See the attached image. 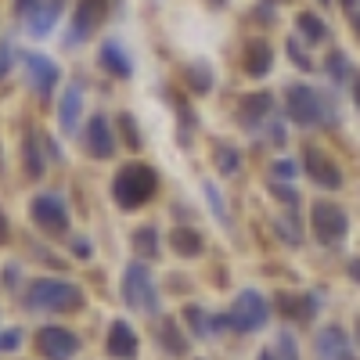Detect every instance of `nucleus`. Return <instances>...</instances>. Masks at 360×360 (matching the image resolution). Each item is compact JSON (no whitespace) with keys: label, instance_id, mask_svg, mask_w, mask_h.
<instances>
[{"label":"nucleus","instance_id":"1","mask_svg":"<svg viewBox=\"0 0 360 360\" xmlns=\"http://www.w3.org/2000/svg\"><path fill=\"white\" fill-rule=\"evenodd\" d=\"M285 108H288V115L295 119V123H303V127H317V123L335 119L332 101H328L321 90L307 86V83H292L285 90Z\"/></svg>","mask_w":360,"mask_h":360},{"label":"nucleus","instance_id":"2","mask_svg":"<svg viewBox=\"0 0 360 360\" xmlns=\"http://www.w3.org/2000/svg\"><path fill=\"white\" fill-rule=\"evenodd\" d=\"M155 188H159L155 169H148L144 162H130V166L119 169L115 184H112V195H115V202L123 209H137V205H144L148 198L155 195Z\"/></svg>","mask_w":360,"mask_h":360},{"label":"nucleus","instance_id":"3","mask_svg":"<svg viewBox=\"0 0 360 360\" xmlns=\"http://www.w3.org/2000/svg\"><path fill=\"white\" fill-rule=\"evenodd\" d=\"M25 303L33 310H47V314H69V310H76L83 303V292L76 285H65V281L40 278V281L29 285Z\"/></svg>","mask_w":360,"mask_h":360},{"label":"nucleus","instance_id":"4","mask_svg":"<svg viewBox=\"0 0 360 360\" xmlns=\"http://www.w3.org/2000/svg\"><path fill=\"white\" fill-rule=\"evenodd\" d=\"M266 317H270V307L263 303V295L259 292H242L238 303H234V310L227 317H217V324L220 328L231 324V328H238V332H256V328L266 324Z\"/></svg>","mask_w":360,"mask_h":360},{"label":"nucleus","instance_id":"5","mask_svg":"<svg viewBox=\"0 0 360 360\" xmlns=\"http://www.w3.org/2000/svg\"><path fill=\"white\" fill-rule=\"evenodd\" d=\"M310 224H314V234H317L321 245H339L342 238H346V231H349L346 213H342L339 205H332V202H317Z\"/></svg>","mask_w":360,"mask_h":360},{"label":"nucleus","instance_id":"6","mask_svg":"<svg viewBox=\"0 0 360 360\" xmlns=\"http://www.w3.org/2000/svg\"><path fill=\"white\" fill-rule=\"evenodd\" d=\"M105 11H108V0H76V11H72V25H69L65 44L79 47L86 37H94V29L101 25Z\"/></svg>","mask_w":360,"mask_h":360},{"label":"nucleus","instance_id":"7","mask_svg":"<svg viewBox=\"0 0 360 360\" xmlns=\"http://www.w3.org/2000/svg\"><path fill=\"white\" fill-rule=\"evenodd\" d=\"M123 295H127V303L134 310H144V314H152L155 310V288H152V274L134 263L127 266V274H123Z\"/></svg>","mask_w":360,"mask_h":360},{"label":"nucleus","instance_id":"8","mask_svg":"<svg viewBox=\"0 0 360 360\" xmlns=\"http://www.w3.org/2000/svg\"><path fill=\"white\" fill-rule=\"evenodd\" d=\"M65 202L58 198V195H40V198H33V220L44 227V231H51V234H58V231H65Z\"/></svg>","mask_w":360,"mask_h":360},{"label":"nucleus","instance_id":"9","mask_svg":"<svg viewBox=\"0 0 360 360\" xmlns=\"http://www.w3.org/2000/svg\"><path fill=\"white\" fill-rule=\"evenodd\" d=\"M40 349L47 360H69L79 349V339L69 332V328H44L40 332Z\"/></svg>","mask_w":360,"mask_h":360},{"label":"nucleus","instance_id":"10","mask_svg":"<svg viewBox=\"0 0 360 360\" xmlns=\"http://www.w3.org/2000/svg\"><path fill=\"white\" fill-rule=\"evenodd\" d=\"M303 169L317 180L321 188H339L342 184V173H339V166L328 159L324 152H317V148H307L303 152Z\"/></svg>","mask_w":360,"mask_h":360},{"label":"nucleus","instance_id":"11","mask_svg":"<svg viewBox=\"0 0 360 360\" xmlns=\"http://www.w3.org/2000/svg\"><path fill=\"white\" fill-rule=\"evenodd\" d=\"M25 69H29V83H33L37 94H51L54 83H58V65L44 54H25Z\"/></svg>","mask_w":360,"mask_h":360},{"label":"nucleus","instance_id":"12","mask_svg":"<svg viewBox=\"0 0 360 360\" xmlns=\"http://www.w3.org/2000/svg\"><path fill=\"white\" fill-rule=\"evenodd\" d=\"M86 152L98 155V159H108L115 152V137H112V127L105 115H94L86 123Z\"/></svg>","mask_w":360,"mask_h":360},{"label":"nucleus","instance_id":"13","mask_svg":"<svg viewBox=\"0 0 360 360\" xmlns=\"http://www.w3.org/2000/svg\"><path fill=\"white\" fill-rule=\"evenodd\" d=\"M317 360H349V342L342 328H324L317 335Z\"/></svg>","mask_w":360,"mask_h":360},{"label":"nucleus","instance_id":"14","mask_svg":"<svg viewBox=\"0 0 360 360\" xmlns=\"http://www.w3.org/2000/svg\"><path fill=\"white\" fill-rule=\"evenodd\" d=\"M105 349H108V356H115V360H130V356L137 353V335L130 332L127 321H115V324H112Z\"/></svg>","mask_w":360,"mask_h":360},{"label":"nucleus","instance_id":"15","mask_svg":"<svg viewBox=\"0 0 360 360\" xmlns=\"http://www.w3.org/2000/svg\"><path fill=\"white\" fill-rule=\"evenodd\" d=\"M98 62L112 72V76H119V79H130L134 76V65H130V58L123 54V47H119L115 40H105L101 44V51H98Z\"/></svg>","mask_w":360,"mask_h":360},{"label":"nucleus","instance_id":"16","mask_svg":"<svg viewBox=\"0 0 360 360\" xmlns=\"http://www.w3.org/2000/svg\"><path fill=\"white\" fill-rule=\"evenodd\" d=\"M242 62H245V72L259 79V76H266V72H270L274 51H270V44H266V40H249V44H245V58H242Z\"/></svg>","mask_w":360,"mask_h":360},{"label":"nucleus","instance_id":"17","mask_svg":"<svg viewBox=\"0 0 360 360\" xmlns=\"http://www.w3.org/2000/svg\"><path fill=\"white\" fill-rule=\"evenodd\" d=\"M79 108H83V83H72L62 98V108H58V123H62L65 134L76 130V119H79Z\"/></svg>","mask_w":360,"mask_h":360},{"label":"nucleus","instance_id":"18","mask_svg":"<svg viewBox=\"0 0 360 360\" xmlns=\"http://www.w3.org/2000/svg\"><path fill=\"white\" fill-rule=\"evenodd\" d=\"M58 11H62V0H51V4H40V11L29 18V33L33 37H47L54 22H58Z\"/></svg>","mask_w":360,"mask_h":360},{"label":"nucleus","instance_id":"19","mask_svg":"<svg viewBox=\"0 0 360 360\" xmlns=\"http://www.w3.org/2000/svg\"><path fill=\"white\" fill-rule=\"evenodd\" d=\"M169 242H173V249H176L180 256H198V252H202V234H198V231L176 227V231L169 234Z\"/></svg>","mask_w":360,"mask_h":360},{"label":"nucleus","instance_id":"20","mask_svg":"<svg viewBox=\"0 0 360 360\" xmlns=\"http://www.w3.org/2000/svg\"><path fill=\"white\" fill-rule=\"evenodd\" d=\"M299 33H303L307 40H314V44H321L324 37H328V29H324V22L317 18V15H310V11H303V15H299Z\"/></svg>","mask_w":360,"mask_h":360},{"label":"nucleus","instance_id":"21","mask_svg":"<svg viewBox=\"0 0 360 360\" xmlns=\"http://www.w3.org/2000/svg\"><path fill=\"white\" fill-rule=\"evenodd\" d=\"M266 112H270V98H266V94L245 98V105H242V119H245V123H259Z\"/></svg>","mask_w":360,"mask_h":360},{"label":"nucleus","instance_id":"22","mask_svg":"<svg viewBox=\"0 0 360 360\" xmlns=\"http://www.w3.org/2000/svg\"><path fill=\"white\" fill-rule=\"evenodd\" d=\"M134 245H137L141 256H155V252H159V231H155V227H141V231L134 234Z\"/></svg>","mask_w":360,"mask_h":360},{"label":"nucleus","instance_id":"23","mask_svg":"<svg viewBox=\"0 0 360 360\" xmlns=\"http://www.w3.org/2000/svg\"><path fill=\"white\" fill-rule=\"evenodd\" d=\"M25 173H29V176H40V173H44V162H40L37 137H33V134H25Z\"/></svg>","mask_w":360,"mask_h":360},{"label":"nucleus","instance_id":"24","mask_svg":"<svg viewBox=\"0 0 360 360\" xmlns=\"http://www.w3.org/2000/svg\"><path fill=\"white\" fill-rule=\"evenodd\" d=\"M184 317H188V321L195 324V335H198V339H205L209 332H217V317H213V321H209V317H205V314H202L198 307H191V310H188Z\"/></svg>","mask_w":360,"mask_h":360},{"label":"nucleus","instance_id":"25","mask_svg":"<svg viewBox=\"0 0 360 360\" xmlns=\"http://www.w3.org/2000/svg\"><path fill=\"white\" fill-rule=\"evenodd\" d=\"M159 339H162V346H166V349H173V353H184V349H188V342L176 335V324H173V321H162Z\"/></svg>","mask_w":360,"mask_h":360},{"label":"nucleus","instance_id":"26","mask_svg":"<svg viewBox=\"0 0 360 360\" xmlns=\"http://www.w3.org/2000/svg\"><path fill=\"white\" fill-rule=\"evenodd\" d=\"M188 83L198 90V94H205V90L213 86V76H209V69H205V65H191V69H188Z\"/></svg>","mask_w":360,"mask_h":360},{"label":"nucleus","instance_id":"27","mask_svg":"<svg viewBox=\"0 0 360 360\" xmlns=\"http://www.w3.org/2000/svg\"><path fill=\"white\" fill-rule=\"evenodd\" d=\"M119 127H123V137H127V144H130L134 152H137V148H141V134H137L134 115H130V112H123V115H119Z\"/></svg>","mask_w":360,"mask_h":360},{"label":"nucleus","instance_id":"28","mask_svg":"<svg viewBox=\"0 0 360 360\" xmlns=\"http://www.w3.org/2000/svg\"><path fill=\"white\" fill-rule=\"evenodd\" d=\"M217 159H220V169H224V173H234V169H238V152H234V148L217 144Z\"/></svg>","mask_w":360,"mask_h":360},{"label":"nucleus","instance_id":"29","mask_svg":"<svg viewBox=\"0 0 360 360\" xmlns=\"http://www.w3.org/2000/svg\"><path fill=\"white\" fill-rule=\"evenodd\" d=\"M346 72H349V65H346V58L335 51L332 58H328V76L332 79H346Z\"/></svg>","mask_w":360,"mask_h":360},{"label":"nucleus","instance_id":"30","mask_svg":"<svg viewBox=\"0 0 360 360\" xmlns=\"http://www.w3.org/2000/svg\"><path fill=\"white\" fill-rule=\"evenodd\" d=\"M288 54H292V62H295L299 69H303V72H310V69H314V65H310V58H307L303 51H299V44H295V40H288Z\"/></svg>","mask_w":360,"mask_h":360},{"label":"nucleus","instance_id":"31","mask_svg":"<svg viewBox=\"0 0 360 360\" xmlns=\"http://www.w3.org/2000/svg\"><path fill=\"white\" fill-rule=\"evenodd\" d=\"M15 11H18L22 18H33V15L40 11V0H15Z\"/></svg>","mask_w":360,"mask_h":360},{"label":"nucleus","instance_id":"32","mask_svg":"<svg viewBox=\"0 0 360 360\" xmlns=\"http://www.w3.org/2000/svg\"><path fill=\"white\" fill-rule=\"evenodd\" d=\"M205 195H209V202H213V209H217V217H220V220H227V213H224V202H220L217 188H213V184H205Z\"/></svg>","mask_w":360,"mask_h":360},{"label":"nucleus","instance_id":"33","mask_svg":"<svg viewBox=\"0 0 360 360\" xmlns=\"http://www.w3.org/2000/svg\"><path fill=\"white\" fill-rule=\"evenodd\" d=\"M8 65H11V47H8V44H0V79L8 76Z\"/></svg>","mask_w":360,"mask_h":360},{"label":"nucleus","instance_id":"34","mask_svg":"<svg viewBox=\"0 0 360 360\" xmlns=\"http://www.w3.org/2000/svg\"><path fill=\"white\" fill-rule=\"evenodd\" d=\"M278 346H281V356H285V360H299V356H295V346H292V339H288V335H281V339H278Z\"/></svg>","mask_w":360,"mask_h":360},{"label":"nucleus","instance_id":"35","mask_svg":"<svg viewBox=\"0 0 360 360\" xmlns=\"http://www.w3.org/2000/svg\"><path fill=\"white\" fill-rule=\"evenodd\" d=\"M22 342V335L18 332H8V335H0V346H4V349H15Z\"/></svg>","mask_w":360,"mask_h":360},{"label":"nucleus","instance_id":"36","mask_svg":"<svg viewBox=\"0 0 360 360\" xmlns=\"http://www.w3.org/2000/svg\"><path fill=\"white\" fill-rule=\"evenodd\" d=\"M72 249H76V256H83V259L90 256V245L83 242V238H76V242H72Z\"/></svg>","mask_w":360,"mask_h":360},{"label":"nucleus","instance_id":"37","mask_svg":"<svg viewBox=\"0 0 360 360\" xmlns=\"http://www.w3.org/2000/svg\"><path fill=\"white\" fill-rule=\"evenodd\" d=\"M349 274H353V281H360V259H353V263H349Z\"/></svg>","mask_w":360,"mask_h":360},{"label":"nucleus","instance_id":"38","mask_svg":"<svg viewBox=\"0 0 360 360\" xmlns=\"http://www.w3.org/2000/svg\"><path fill=\"white\" fill-rule=\"evenodd\" d=\"M259 360H281V356H278V353H274V349H266V353H263V356H259Z\"/></svg>","mask_w":360,"mask_h":360},{"label":"nucleus","instance_id":"39","mask_svg":"<svg viewBox=\"0 0 360 360\" xmlns=\"http://www.w3.org/2000/svg\"><path fill=\"white\" fill-rule=\"evenodd\" d=\"M353 94H356V105H360V76L353 79Z\"/></svg>","mask_w":360,"mask_h":360},{"label":"nucleus","instance_id":"40","mask_svg":"<svg viewBox=\"0 0 360 360\" xmlns=\"http://www.w3.org/2000/svg\"><path fill=\"white\" fill-rule=\"evenodd\" d=\"M342 4H346V8H349V11H353V8H356V0H342Z\"/></svg>","mask_w":360,"mask_h":360},{"label":"nucleus","instance_id":"41","mask_svg":"<svg viewBox=\"0 0 360 360\" xmlns=\"http://www.w3.org/2000/svg\"><path fill=\"white\" fill-rule=\"evenodd\" d=\"M321 4H332V0H321Z\"/></svg>","mask_w":360,"mask_h":360},{"label":"nucleus","instance_id":"42","mask_svg":"<svg viewBox=\"0 0 360 360\" xmlns=\"http://www.w3.org/2000/svg\"><path fill=\"white\" fill-rule=\"evenodd\" d=\"M356 335H360V324H356Z\"/></svg>","mask_w":360,"mask_h":360}]
</instances>
